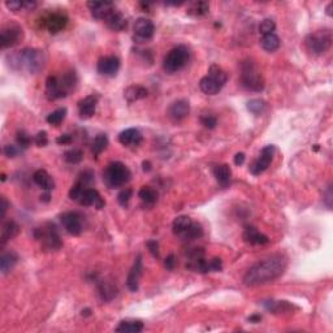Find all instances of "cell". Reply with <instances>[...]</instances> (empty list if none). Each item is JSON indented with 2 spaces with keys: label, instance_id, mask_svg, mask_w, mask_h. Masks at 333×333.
Masks as SVG:
<instances>
[{
  "label": "cell",
  "instance_id": "1",
  "mask_svg": "<svg viewBox=\"0 0 333 333\" xmlns=\"http://www.w3.org/2000/svg\"><path fill=\"white\" fill-rule=\"evenodd\" d=\"M287 262L284 256L274 255L271 258L254 264L243 276V284L246 286H259L270 281L276 280L286 270Z\"/></svg>",
  "mask_w": 333,
  "mask_h": 333
},
{
  "label": "cell",
  "instance_id": "2",
  "mask_svg": "<svg viewBox=\"0 0 333 333\" xmlns=\"http://www.w3.org/2000/svg\"><path fill=\"white\" fill-rule=\"evenodd\" d=\"M8 61L12 69L18 72L25 70L30 74H37L46 65V55L41 49L26 47L8 56Z\"/></svg>",
  "mask_w": 333,
  "mask_h": 333
},
{
  "label": "cell",
  "instance_id": "3",
  "mask_svg": "<svg viewBox=\"0 0 333 333\" xmlns=\"http://www.w3.org/2000/svg\"><path fill=\"white\" fill-rule=\"evenodd\" d=\"M332 32L330 29L316 30L306 37L305 46L314 56H322L332 46Z\"/></svg>",
  "mask_w": 333,
  "mask_h": 333
},
{
  "label": "cell",
  "instance_id": "4",
  "mask_svg": "<svg viewBox=\"0 0 333 333\" xmlns=\"http://www.w3.org/2000/svg\"><path fill=\"white\" fill-rule=\"evenodd\" d=\"M132 173L127 165L121 161H112L111 164L107 165L104 173H103V180L109 188H121L125 184L130 181Z\"/></svg>",
  "mask_w": 333,
  "mask_h": 333
},
{
  "label": "cell",
  "instance_id": "5",
  "mask_svg": "<svg viewBox=\"0 0 333 333\" xmlns=\"http://www.w3.org/2000/svg\"><path fill=\"white\" fill-rule=\"evenodd\" d=\"M241 84L250 92H262L264 89V78L254 61L247 60L241 65Z\"/></svg>",
  "mask_w": 333,
  "mask_h": 333
},
{
  "label": "cell",
  "instance_id": "6",
  "mask_svg": "<svg viewBox=\"0 0 333 333\" xmlns=\"http://www.w3.org/2000/svg\"><path fill=\"white\" fill-rule=\"evenodd\" d=\"M228 76L219 65H211L208 74L200 80V90L207 95H216L224 86Z\"/></svg>",
  "mask_w": 333,
  "mask_h": 333
},
{
  "label": "cell",
  "instance_id": "7",
  "mask_svg": "<svg viewBox=\"0 0 333 333\" xmlns=\"http://www.w3.org/2000/svg\"><path fill=\"white\" fill-rule=\"evenodd\" d=\"M190 52L186 46H177L172 48L163 60V68L167 73H176L184 69L189 63Z\"/></svg>",
  "mask_w": 333,
  "mask_h": 333
},
{
  "label": "cell",
  "instance_id": "8",
  "mask_svg": "<svg viewBox=\"0 0 333 333\" xmlns=\"http://www.w3.org/2000/svg\"><path fill=\"white\" fill-rule=\"evenodd\" d=\"M34 237L42 242V245L48 250H59L63 246V241L57 231V227L53 223H46L41 228L34 231Z\"/></svg>",
  "mask_w": 333,
  "mask_h": 333
},
{
  "label": "cell",
  "instance_id": "9",
  "mask_svg": "<svg viewBox=\"0 0 333 333\" xmlns=\"http://www.w3.org/2000/svg\"><path fill=\"white\" fill-rule=\"evenodd\" d=\"M24 32L22 28L17 24L5 25L0 32V46L1 49H7L9 47L16 46L18 42H21Z\"/></svg>",
  "mask_w": 333,
  "mask_h": 333
},
{
  "label": "cell",
  "instance_id": "10",
  "mask_svg": "<svg viewBox=\"0 0 333 333\" xmlns=\"http://www.w3.org/2000/svg\"><path fill=\"white\" fill-rule=\"evenodd\" d=\"M68 16L61 12H52L42 18L43 28H46L51 34H57L63 32L68 25Z\"/></svg>",
  "mask_w": 333,
  "mask_h": 333
},
{
  "label": "cell",
  "instance_id": "11",
  "mask_svg": "<svg viewBox=\"0 0 333 333\" xmlns=\"http://www.w3.org/2000/svg\"><path fill=\"white\" fill-rule=\"evenodd\" d=\"M60 220H61V224L64 225L65 231L72 236H80L84 231V218L82 215L76 212V211H69V212H64L61 216H60Z\"/></svg>",
  "mask_w": 333,
  "mask_h": 333
},
{
  "label": "cell",
  "instance_id": "12",
  "mask_svg": "<svg viewBox=\"0 0 333 333\" xmlns=\"http://www.w3.org/2000/svg\"><path fill=\"white\" fill-rule=\"evenodd\" d=\"M134 30V39L138 41L140 43L146 42L148 39H151L154 37L155 33V25L154 22L148 20V18H137L136 22H134L133 26Z\"/></svg>",
  "mask_w": 333,
  "mask_h": 333
},
{
  "label": "cell",
  "instance_id": "13",
  "mask_svg": "<svg viewBox=\"0 0 333 333\" xmlns=\"http://www.w3.org/2000/svg\"><path fill=\"white\" fill-rule=\"evenodd\" d=\"M275 151H276V148H275V146H272V144L266 146V147L262 150V152H260L259 158L255 159L253 164L250 165V172L253 173V175L258 176L260 175V173H263L264 171H267L268 167H270L271 161L274 159Z\"/></svg>",
  "mask_w": 333,
  "mask_h": 333
},
{
  "label": "cell",
  "instance_id": "14",
  "mask_svg": "<svg viewBox=\"0 0 333 333\" xmlns=\"http://www.w3.org/2000/svg\"><path fill=\"white\" fill-rule=\"evenodd\" d=\"M190 113V104L185 99H179L169 105L167 115L173 123H180L184 119H186Z\"/></svg>",
  "mask_w": 333,
  "mask_h": 333
},
{
  "label": "cell",
  "instance_id": "15",
  "mask_svg": "<svg viewBox=\"0 0 333 333\" xmlns=\"http://www.w3.org/2000/svg\"><path fill=\"white\" fill-rule=\"evenodd\" d=\"M142 272H143V264H142V256L138 255L134 260L133 266L130 268L129 274H128V279H127V286L130 291H136L138 290V287H140V280L141 276H142Z\"/></svg>",
  "mask_w": 333,
  "mask_h": 333
},
{
  "label": "cell",
  "instance_id": "16",
  "mask_svg": "<svg viewBox=\"0 0 333 333\" xmlns=\"http://www.w3.org/2000/svg\"><path fill=\"white\" fill-rule=\"evenodd\" d=\"M78 203H80L81 206H85V207L94 206L95 208L102 210L103 207H104L105 202L103 200V198L100 196L98 190L93 189V188H86V189L84 190L82 195L80 196Z\"/></svg>",
  "mask_w": 333,
  "mask_h": 333
},
{
  "label": "cell",
  "instance_id": "17",
  "mask_svg": "<svg viewBox=\"0 0 333 333\" xmlns=\"http://www.w3.org/2000/svg\"><path fill=\"white\" fill-rule=\"evenodd\" d=\"M120 69V59L116 56H104L98 61V72L105 77H115Z\"/></svg>",
  "mask_w": 333,
  "mask_h": 333
},
{
  "label": "cell",
  "instance_id": "18",
  "mask_svg": "<svg viewBox=\"0 0 333 333\" xmlns=\"http://www.w3.org/2000/svg\"><path fill=\"white\" fill-rule=\"evenodd\" d=\"M88 7L95 20H105L115 11L113 3L111 1H89Z\"/></svg>",
  "mask_w": 333,
  "mask_h": 333
},
{
  "label": "cell",
  "instance_id": "19",
  "mask_svg": "<svg viewBox=\"0 0 333 333\" xmlns=\"http://www.w3.org/2000/svg\"><path fill=\"white\" fill-rule=\"evenodd\" d=\"M99 102V95L92 94L78 102V111L81 119H90L96 111V105Z\"/></svg>",
  "mask_w": 333,
  "mask_h": 333
},
{
  "label": "cell",
  "instance_id": "20",
  "mask_svg": "<svg viewBox=\"0 0 333 333\" xmlns=\"http://www.w3.org/2000/svg\"><path fill=\"white\" fill-rule=\"evenodd\" d=\"M142 140H143L142 134L136 128L125 129L119 134V142L123 146H127V147H137L141 144Z\"/></svg>",
  "mask_w": 333,
  "mask_h": 333
},
{
  "label": "cell",
  "instance_id": "21",
  "mask_svg": "<svg viewBox=\"0 0 333 333\" xmlns=\"http://www.w3.org/2000/svg\"><path fill=\"white\" fill-rule=\"evenodd\" d=\"M243 239L250 245H267L270 242V238L262 232H259L253 225H247L243 231Z\"/></svg>",
  "mask_w": 333,
  "mask_h": 333
},
{
  "label": "cell",
  "instance_id": "22",
  "mask_svg": "<svg viewBox=\"0 0 333 333\" xmlns=\"http://www.w3.org/2000/svg\"><path fill=\"white\" fill-rule=\"evenodd\" d=\"M104 21L105 24H107V26H108L111 30H113V32H123V30H125L128 26L127 17H125L121 12L117 11V9H115L112 13L109 14Z\"/></svg>",
  "mask_w": 333,
  "mask_h": 333
},
{
  "label": "cell",
  "instance_id": "23",
  "mask_svg": "<svg viewBox=\"0 0 333 333\" xmlns=\"http://www.w3.org/2000/svg\"><path fill=\"white\" fill-rule=\"evenodd\" d=\"M33 181H34L39 188H42L45 191H51L55 188V181L51 177L47 171L45 169H38V171H35L34 175H33Z\"/></svg>",
  "mask_w": 333,
  "mask_h": 333
},
{
  "label": "cell",
  "instance_id": "24",
  "mask_svg": "<svg viewBox=\"0 0 333 333\" xmlns=\"http://www.w3.org/2000/svg\"><path fill=\"white\" fill-rule=\"evenodd\" d=\"M20 233V227L14 220L4 221L1 227V236H0V245L4 246L8 241L13 239Z\"/></svg>",
  "mask_w": 333,
  "mask_h": 333
},
{
  "label": "cell",
  "instance_id": "25",
  "mask_svg": "<svg viewBox=\"0 0 333 333\" xmlns=\"http://www.w3.org/2000/svg\"><path fill=\"white\" fill-rule=\"evenodd\" d=\"M46 98L48 100H57L63 99L64 95L60 90L59 77L57 76H48L46 80Z\"/></svg>",
  "mask_w": 333,
  "mask_h": 333
},
{
  "label": "cell",
  "instance_id": "26",
  "mask_svg": "<svg viewBox=\"0 0 333 333\" xmlns=\"http://www.w3.org/2000/svg\"><path fill=\"white\" fill-rule=\"evenodd\" d=\"M147 89L141 86V85H132V86L125 89V92H124V98L127 99L129 103L142 100V99L147 98Z\"/></svg>",
  "mask_w": 333,
  "mask_h": 333
},
{
  "label": "cell",
  "instance_id": "27",
  "mask_svg": "<svg viewBox=\"0 0 333 333\" xmlns=\"http://www.w3.org/2000/svg\"><path fill=\"white\" fill-rule=\"evenodd\" d=\"M214 176L216 181L220 184L223 188L225 186H228V184L231 183V177H232V171L231 167L228 164H220L216 165L214 168Z\"/></svg>",
  "mask_w": 333,
  "mask_h": 333
},
{
  "label": "cell",
  "instance_id": "28",
  "mask_svg": "<svg viewBox=\"0 0 333 333\" xmlns=\"http://www.w3.org/2000/svg\"><path fill=\"white\" fill-rule=\"evenodd\" d=\"M17 262L18 255L14 251L3 253V255L0 258V271H1V274L5 275L11 270H13V267L17 264Z\"/></svg>",
  "mask_w": 333,
  "mask_h": 333
},
{
  "label": "cell",
  "instance_id": "29",
  "mask_svg": "<svg viewBox=\"0 0 333 333\" xmlns=\"http://www.w3.org/2000/svg\"><path fill=\"white\" fill-rule=\"evenodd\" d=\"M98 289L99 294H100L103 301H112L116 297V294H117V287L111 281L99 280Z\"/></svg>",
  "mask_w": 333,
  "mask_h": 333
},
{
  "label": "cell",
  "instance_id": "30",
  "mask_svg": "<svg viewBox=\"0 0 333 333\" xmlns=\"http://www.w3.org/2000/svg\"><path fill=\"white\" fill-rule=\"evenodd\" d=\"M143 330V323L141 320H123L116 327V332L138 333Z\"/></svg>",
  "mask_w": 333,
  "mask_h": 333
},
{
  "label": "cell",
  "instance_id": "31",
  "mask_svg": "<svg viewBox=\"0 0 333 333\" xmlns=\"http://www.w3.org/2000/svg\"><path fill=\"white\" fill-rule=\"evenodd\" d=\"M210 11V4L207 1H191V3L188 4V9H186V13L190 14V16H194V17H202V16H206Z\"/></svg>",
  "mask_w": 333,
  "mask_h": 333
},
{
  "label": "cell",
  "instance_id": "32",
  "mask_svg": "<svg viewBox=\"0 0 333 333\" xmlns=\"http://www.w3.org/2000/svg\"><path fill=\"white\" fill-rule=\"evenodd\" d=\"M191 224H193V220H191L189 216H186V215L177 216V218H176L172 223L173 233L181 237V236H183L184 233H185V232L190 228V225Z\"/></svg>",
  "mask_w": 333,
  "mask_h": 333
},
{
  "label": "cell",
  "instance_id": "33",
  "mask_svg": "<svg viewBox=\"0 0 333 333\" xmlns=\"http://www.w3.org/2000/svg\"><path fill=\"white\" fill-rule=\"evenodd\" d=\"M260 46L267 52H275L280 47V38L275 33L266 34L260 39Z\"/></svg>",
  "mask_w": 333,
  "mask_h": 333
},
{
  "label": "cell",
  "instance_id": "34",
  "mask_svg": "<svg viewBox=\"0 0 333 333\" xmlns=\"http://www.w3.org/2000/svg\"><path fill=\"white\" fill-rule=\"evenodd\" d=\"M138 196L146 204H154L158 202L159 194L156 191V189L151 188V186H142L140 191H138Z\"/></svg>",
  "mask_w": 333,
  "mask_h": 333
},
{
  "label": "cell",
  "instance_id": "35",
  "mask_svg": "<svg viewBox=\"0 0 333 333\" xmlns=\"http://www.w3.org/2000/svg\"><path fill=\"white\" fill-rule=\"evenodd\" d=\"M108 143H109V141H108V137H107V134H104V133L98 134V136L94 138V141H93L92 152L95 155V156H98V155L102 154L103 151L107 148Z\"/></svg>",
  "mask_w": 333,
  "mask_h": 333
},
{
  "label": "cell",
  "instance_id": "36",
  "mask_svg": "<svg viewBox=\"0 0 333 333\" xmlns=\"http://www.w3.org/2000/svg\"><path fill=\"white\" fill-rule=\"evenodd\" d=\"M203 236V228L199 223H194L190 225V228L181 236V238L185 241H194V239H199Z\"/></svg>",
  "mask_w": 333,
  "mask_h": 333
},
{
  "label": "cell",
  "instance_id": "37",
  "mask_svg": "<svg viewBox=\"0 0 333 333\" xmlns=\"http://www.w3.org/2000/svg\"><path fill=\"white\" fill-rule=\"evenodd\" d=\"M263 305L267 310H270L274 314L287 311V310L290 309V305L286 301H266Z\"/></svg>",
  "mask_w": 333,
  "mask_h": 333
},
{
  "label": "cell",
  "instance_id": "38",
  "mask_svg": "<svg viewBox=\"0 0 333 333\" xmlns=\"http://www.w3.org/2000/svg\"><path fill=\"white\" fill-rule=\"evenodd\" d=\"M65 116H67V108L63 107V108H57L56 111H53L52 113H49L48 116L46 117V121L51 125H60V124L63 123V120L65 119Z\"/></svg>",
  "mask_w": 333,
  "mask_h": 333
},
{
  "label": "cell",
  "instance_id": "39",
  "mask_svg": "<svg viewBox=\"0 0 333 333\" xmlns=\"http://www.w3.org/2000/svg\"><path fill=\"white\" fill-rule=\"evenodd\" d=\"M84 159V152L80 148H70L64 152V160L69 164H78Z\"/></svg>",
  "mask_w": 333,
  "mask_h": 333
},
{
  "label": "cell",
  "instance_id": "40",
  "mask_svg": "<svg viewBox=\"0 0 333 333\" xmlns=\"http://www.w3.org/2000/svg\"><path fill=\"white\" fill-rule=\"evenodd\" d=\"M247 109L255 116H259L264 112L266 109V102L262 99H253L247 103Z\"/></svg>",
  "mask_w": 333,
  "mask_h": 333
},
{
  "label": "cell",
  "instance_id": "41",
  "mask_svg": "<svg viewBox=\"0 0 333 333\" xmlns=\"http://www.w3.org/2000/svg\"><path fill=\"white\" fill-rule=\"evenodd\" d=\"M32 137L29 136L28 132L25 130H18L17 136H16V142H17V146L21 150H26V148L32 144Z\"/></svg>",
  "mask_w": 333,
  "mask_h": 333
},
{
  "label": "cell",
  "instance_id": "42",
  "mask_svg": "<svg viewBox=\"0 0 333 333\" xmlns=\"http://www.w3.org/2000/svg\"><path fill=\"white\" fill-rule=\"evenodd\" d=\"M275 29H276V24H275L274 20H271V18H266V20H263L259 25V32L263 35L274 33Z\"/></svg>",
  "mask_w": 333,
  "mask_h": 333
},
{
  "label": "cell",
  "instance_id": "43",
  "mask_svg": "<svg viewBox=\"0 0 333 333\" xmlns=\"http://www.w3.org/2000/svg\"><path fill=\"white\" fill-rule=\"evenodd\" d=\"M132 195H133V190L128 188V189H124L120 191L119 195H117V200H119V203L121 204V206L127 207L128 204H129Z\"/></svg>",
  "mask_w": 333,
  "mask_h": 333
},
{
  "label": "cell",
  "instance_id": "44",
  "mask_svg": "<svg viewBox=\"0 0 333 333\" xmlns=\"http://www.w3.org/2000/svg\"><path fill=\"white\" fill-rule=\"evenodd\" d=\"M200 123H202V125H204L207 129H215L216 125H218V120H216V117H214V116L206 115L200 117Z\"/></svg>",
  "mask_w": 333,
  "mask_h": 333
},
{
  "label": "cell",
  "instance_id": "45",
  "mask_svg": "<svg viewBox=\"0 0 333 333\" xmlns=\"http://www.w3.org/2000/svg\"><path fill=\"white\" fill-rule=\"evenodd\" d=\"M34 143L38 147H45V146H47V143H48V137H47V133L45 130L37 133V136L34 137Z\"/></svg>",
  "mask_w": 333,
  "mask_h": 333
},
{
  "label": "cell",
  "instance_id": "46",
  "mask_svg": "<svg viewBox=\"0 0 333 333\" xmlns=\"http://www.w3.org/2000/svg\"><path fill=\"white\" fill-rule=\"evenodd\" d=\"M5 7L12 12L21 11L24 8V0H8L5 1Z\"/></svg>",
  "mask_w": 333,
  "mask_h": 333
},
{
  "label": "cell",
  "instance_id": "47",
  "mask_svg": "<svg viewBox=\"0 0 333 333\" xmlns=\"http://www.w3.org/2000/svg\"><path fill=\"white\" fill-rule=\"evenodd\" d=\"M20 152V147L17 146H14V144H7L5 147H4V154L8 158H16Z\"/></svg>",
  "mask_w": 333,
  "mask_h": 333
},
{
  "label": "cell",
  "instance_id": "48",
  "mask_svg": "<svg viewBox=\"0 0 333 333\" xmlns=\"http://www.w3.org/2000/svg\"><path fill=\"white\" fill-rule=\"evenodd\" d=\"M208 264H210V271L212 272H220L223 270V262L220 258H214V259L208 260Z\"/></svg>",
  "mask_w": 333,
  "mask_h": 333
},
{
  "label": "cell",
  "instance_id": "49",
  "mask_svg": "<svg viewBox=\"0 0 333 333\" xmlns=\"http://www.w3.org/2000/svg\"><path fill=\"white\" fill-rule=\"evenodd\" d=\"M147 247L150 250V253L152 254V256L155 258H158L159 256V245L158 242L154 241V239H151V241L147 242Z\"/></svg>",
  "mask_w": 333,
  "mask_h": 333
},
{
  "label": "cell",
  "instance_id": "50",
  "mask_svg": "<svg viewBox=\"0 0 333 333\" xmlns=\"http://www.w3.org/2000/svg\"><path fill=\"white\" fill-rule=\"evenodd\" d=\"M73 142V137L70 134H61L60 137L56 138V143L59 144H70Z\"/></svg>",
  "mask_w": 333,
  "mask_h": 333
},
{
  "label": "cell",
  "instance_id": "51",
  "mask_svg": "<svg viewBox=\"0 0 333 333\" xmlns=\"http://www.w3.org/2000/svg\"><path fill=\"white\" fill-rule=\"evenodd\" d=\"M164 266L167 270L172 271L173 268H175L176 266V258L173 254H171V255H168L167 258H165V262H164Z\"/></svg>",
  "mask_w": 333,
  "mask_h": 333
},
{
  "label": "cell",
  "instance_id": "52",
  "mask_svg": "<svg viewBox=\"0 0 333 333\" xmlns=\"http://www.w3.org/2000/svg\"><path fill=\"white\" fill-rule=\"evenodd\" d=\"M326 204H327V207H328V208H330L331 210V207H332V186H328V188H327V191H326Z\"/></svg>",
  "mask_w": 333,
  "mask_h": 333
},
{
  "label": "cell",
  "instance_id": "53",
  "mask_svg": "<svg viewBox=\"0 0 333 333\" xmlns=\"http://www.w3.org/2000/svg\"><path fill=\"white\" fill-rule=\"evenodd\" d=\"M8 207H9L8 200L5 199V196H1V206H0V210H1V219H4V216L7 214Z\"/></svg>",
  "mask_w": 333,
  "mask_h": 333
},
{
  "label": "cell",
  "instance_id": "54",
  "mask_svg": "<svg viewBox=\"0 0 333 333\" xmlns=\"http://www.w3.org/2000/svg\"><path fill=\"white\" fill-rule=\"evenodd\" d=\"M245 154L243 152H238V154L235 155V164L236 165H242L243 163H245Z\"/></svg>",
  "mask_w": 333,
  "mask_h": 333
},
{
  "label": "cell",
  "instance_id": "55",
  "mask_svg": "<svg viewBox=\"0 0 333 333\" xmlns=\"http://www.w3.org/2000/svg\"><path fill=\"white\" fill-rule=\"evenodd\" d=\"M35 7H37V3H35V1H30V0H24V8L26 9V11H33Z\"/></svg>",
  "mask_w": 333,
  "mask_h": 333
},
{
  "label": "cell",
  "instance_id": "56",
  "mask_svg": "<svg viewBox=\"0 0 333 333\" xmlns=\"http://www.w3.org/2000/svg\"><path fill=\"white\" fill-rule=\"evenodd\" d=\"M51 191H46V193L43 194V195H41V200L42 202H46V203H48L49 200H51Z\"/></svg>",
  "mask_w": 333,
  "mask_h": 333
},
{
  "label": "cell",
  "instance_id": "57",
  "mask_svg": "<svg viewBox=\"0 0 333 333\" xmlns=\"http://www.w3.org/2000/svg\"><path fill=\"white\" fill-rule=\"evenodd\" d=\"M142 169H143L144 172H150L151 171V163L148 160H146V161H143V163H142Z\"/></svg>",
  "mask_w": 333,
  "mask_h": 333
},
{
  "label": "cell",
  "instance_id": "58",
  "mask_svg": "<svg viewBox=\"0 0 333 333\" xmlns=\"http://www.w3.org/2000/svg\"><path fill=\"white\" fill-rule=\"evenodd\" d=\"M332 7H333V4L332 3H330L328 4V7H327V14H328V16H332Z\"/></svg>",
  "mask_w": 333,
  "mask_h": 333
},
{
  "label": "cell",
  "instance_id": "59",
  "mask_svg": "<svg viewBox=\"0 0 333 333\" xmlns=\"http://www.w3.org/2000/svg\"><path fill=\"white\" fill-rule=\"evenodd\" d=\"M260 319H262L260 316H251V318H250V320H251V322H256V320H260Z\"/></svg>",
  "mask_w": 333,
  "mask_h": 333
},
{
  "label": "cell",
  "instance_id": "60",
  "mask_svg": "<svg viewBox=\"0 0 333 333\" xmlns=\"http://www.w3.org/2000/svg\"><path fill=\"white\" fill-rule=\"evenodd\" d=\"M82 315H86V316L90 315V310L86 309V310H85V311H84V310H82Z\"/></svg>",
  "mask_w": 333,
  "mask_h": 333
}]
</instances>
